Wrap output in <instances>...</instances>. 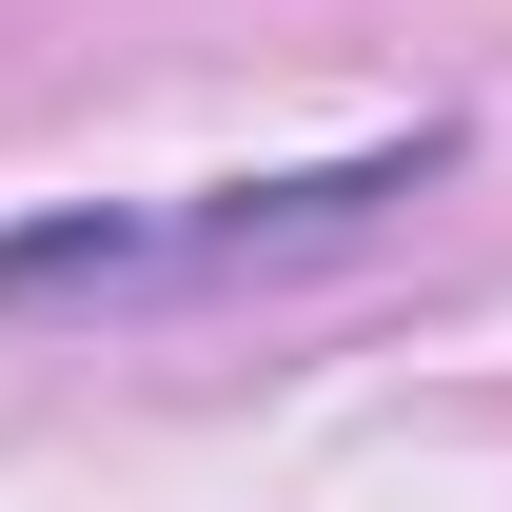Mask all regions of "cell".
Wrapping results in <instances>:
<instances>
[{
  "label": "cell",
  "instance_id": "cell-1",
  "mask_svg": "<svg viewBox=\"0 0 512 512\" xmlns=\"http://www.w3.org/2000/svg\"><path fill=\"white\" fill-rule=\"evenodd\" d=\"M453 138H355V158H316V178H217L197 217H158V256H296V237H355V217H394V197L434 178Z\"/></svg>",
  "mask_w": 512,
  "mask_h": 512
},
{
  "label": "cell",
  "instance_id": "cell-2",
  "mask_svg": "<svg viewBox=\"0 0 512 512\" xmlns=\"http://www.w3.org/2000/svg\"><path fill=\"white\" fill-rule=\"evenodd\" d=\"M138 256H158V217H20V237H0V316H20V296H99Z\"/></svg>",
  "mask_w": 512,
  "mask_h": 512
}]
</instances>
